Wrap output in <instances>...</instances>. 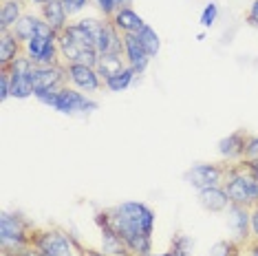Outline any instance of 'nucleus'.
Here are the masks:
<instances>
[{
  "mask_svg": "<svg viewBox=\"0 0 258 256\" xmlns=\"http://www.w3.org/2000/svg\"><path fill=\"white\" fill-rule=\"evenodd\" d=\"M225 172H227L225 161H221V164H195L183 172V181L192 190L199 192L205 188H214V185H223Z\"/></svg>",
  "mask_w": 258,
  "mask_h": 256,
  "instance_id": "nucleus-7",
  "label": "nucleus"
},
{
  "mask_svg": "<svg viewBox=\"0 0 258 256\" xmlns=\"http://www.w3.org/2000/svg\"><path fill=\"white\" fill-rule=\"evenodd\" d=\"M135 36L139 38V42L144 44V49L148 51L150 57H157V55H159V51H161V38H159V33H157L150 25H146L142 31L135 33Z\"/></svg>",
  "mask_w": 258,
  "mask_h": 256,
  "instance_id": "nucleus-24",
  "label": "nucleus"
},
{
  "mask_svg": "<svg viewBox=\"0 0 258 256\" xmlns=\"http://www.w3.org/2000/svg\"><path fill=\"white\" fill-rule=\"evenodd\" d=\"M5 71L9 73V82H11V97L14 100H29L33 97V62L27 55L18 57L16 62H11Z\"/></svg>",
  "mask_w": 258,
  "mask_h": 256,
  "instance_id": "nucleus-8",
  "label": "nucleus"
},
{
  "mask_svg": "<svg viewBox=\"0 0 258 256\" xmlns=\"http://www.w3.org/2000/svg\"><path fill=\"white\" fill-rule=\"evenodd\" d=\"M22 55H25V44L14 36V31H0V69H7Z\"/></svg>",
  "mask_w": 258,
  "mask_h": 256,
  "instance_id": "nucleus-19",
  "label": "nucleus"
},
{
  "mask_svg": "<svg viewBox=\"0 0 258 256\" xmlns=\"http://www.w3.org/2000/svg\"><path fill=\"white\" fill-rule=\"evenodd\" d=\"M64 67H67V84L69 86L86 93V95L104 89V80H102V75L97 73L95 67H89V64H64Z\"/></svg>",
  "mask_w": 258,
  "mask_h": 256,
  "instance_id": "nucleus-9",
  "label": "nucleus"
},
{
  "mask_svg": "<svg viewBox=\"0 0 258 256\" xmlns=\"http://www.w3.org/2000/svg\"><path fill=\"white\" fill-rule=\"evenodd\" d=\"M126 67L128 64H126L124 53H102L99 55V60H97V64H95V69H97V73L102 75V80H106V78H110V75L124 71Z\"/></svg>",
  "mask_w": 258,
  "mask_h": 256,
  "instance_id": "nucleus-23",
  "label": "nucleus"
},
{
  "mask_svg": "<svg viewBox=\"0 0 258 256\" xmlns=\"http://www.w3.org/2000/svg\"><path fill=\"white\" fill-rule=\"evenodd\" d=\"M124 57H126V64L137 71L139 78L148 71L152 62V57L148 55V51L144 49V44L139 42L137 36H124Z\"/></svg>",
  "mask_w": 258,
  "mask_h": 256,
  "instance_id": "nucleus-13",
  "label": "nucleus"
},
{
  "mask_svg": "<svg viewBox=\"0 0 258 256\" xmlns=\"http://www.w3.org/2000/svg\"><path fill=\"white\" fill-rule=\"evenodd\" d=\"M152 256H192V254H187V252H181V249H177V247H172V245H170L168 249H166V252H159V254H152Z\"/></svg>",
  "mask_w": 258,
  "mask_h": 256,
  "instance_id": "nucleus-34",
  "label": "nucleus"
},
{
  "mask_svg": "<svg viewBox=\"0 0 258 256\" xmlns=\"http://www.w3.org/2000/svg\"><path fill=\"white\" fill-rule=\"evenodd\" d=\"M31 247L38 256H80L84 245L75 238L71 232L46 225V228H36L31 236Z\"/></svg>",
  "mask_w": 258,
  "mask_h": 256,
  "instance_id": "nucleus-5",
  "label": "nucleus"
},
{
  "mask_svg": "<svg viewBox=\"0 0 258 256\" xmlns=\"http://www.w3.org/2000/svg\"><path fill=\"white\" fill-rule=\"evenodd\" d=\"M57 36L53 29L44 22L40 33L33 40L25 44V55L31 60L36 67H53V64H62L60 57V46H57Z\"/></svg>",
  "mask_w": 258,
  "mask_h": 256,
  "instance_id": "nucleus-6",
  "label": "nucleus"
},
{
  "mask_svg": "<svg viewBox=\"0 0 258 256\" xmlns=\"http://www.w3.org/2000/svg\"><path fill=\"white\" fill-rule=\"evenodd\" d=\"M251 238L258 241V206L251 208Z\"/></svg>",
  "mask_w": 258,
  "mask_h": 256,
  "instance_id": "nucleus-32",
  "label": "nucleus"
},
{
  "mask_svg": "<svg viewBox=\"0 0 258 256\" xmlns=\"http://www.w3.org/2000/svg\"><path fill=\"white\" fill-rule=\"evenodd\" d=\"M197 201L205 212L210 214H225L230 208V197L223 185H214V188H205L197 192Z\"/></svg>",
  "mask_w": 258,
  "mask_h": 256,
  "instance_id": "nucleus-14",
  "label": "nucleus"
},
{
  "mask_svg": "<svg viewBox=\"0 0 258 256\" xmlns=\"http://www.w3.org/2000/svg\"><path fill=\"white\" fill-rule=\"evenodd\" d=\"M38 14H40V18H42L46 25L53 29L55 33H62L64 29L73 22L71 16L67 14V9H64V5L60 3V0H53V3L42 5V7L38 9Z\"/></svg>",
  "mask_w": 258,
  "mask_h": 256,
  "instance_id": "nucleus-16",
  "label": "nucleus"
},
{
  "mask_svg": "<svg viewBox=\"0 0 258 256\" xmlns=\"http://www.w3.org/2000/svg\"><path fill=\"white\" fill-rule=\"evenodd\" d=\"M67 9V14L71 16V20H78L84 16V11L91 7V0H60Z\"/></svg>",
  "mask_w": 258,
  "mask_h": 256,
  "instance_id": "nucleus-26",
  "label": "nucleus"
},
{
  "mask_svg": "<svg viewBox=\"0 0 258 256\" xmlns=\"http://www.w3.org/2000/svg\"><path fill=\"white\" fill-rule=\"evenodd\" d=\"M170 245L172 247H177L181 249V252H187V254H192V249H195V238L192 236H187V234H174L172 236V241H170Z\"/></svg>",
  "mask_w": 258,
  "mask_h": 256,
  "instance_id": "nucleus-29",
  "label": "nucleus"
},
{
  "mask_svg": "<svg viewBox=\"0 0 258 256\" xmlns=\"http://www.w3.org/2000/svg\"><path fill=\"white\" fill-rule=\"evenodd\" d=\"M243 256H258V241L256 238H251L247 245L243 247Z\"/></svg>",
  "mask_w": 258,
  "mask_h": 256,
  "instance_id": "nucleus-33",
  "label": "nucleus"
},
{
  "mask_svg": "<svg viewBox=\"0 0 258 256\" xmlns=\"http://www.w3.org/2000/svg\"><path fill=\"white\" fill-rule=\"evenodd\" d=\"M115 5H117V9H124V7H131L133 0H115Z\"/></svg>",
  "mask_w": 258,
  "mask_h": 256,
  "instance_id": "nucleus-37",
  "label": "nucleus"
},
{
  "mask_svg": "<svg viewBox=\"0 0 258 256\" xmlns=\"http://www.w3.org/2000/svg\"><path fill=\"white\" fill-rule=\"evenodd\" d=\"M27 3L31 5V7L40 9V7H42V5H46V3H53V0H27Z\"/></svg>",
  "mask_w": 258,
  "mask_h": 256,
  "instance_id": "nucleus-36",
  "label": "nucleus"
},
{
  "mask_svg": "<svg viewBox=\"0 0 258 256\" xmlns=\"http://www.w3.org/2000/svg\"><path fill=\"white\" fill-rule=\"evenodd\" d=\"M91 5L97 9V14L99 16H104V18H113L115 16V11H117V5H115V0H91Z\"/></svg>",
  "mask_w": 258,
  "mask_h": 256,
  "instance_id": "nucleus-28",
  "label": "nucleus"
},
{
  "mask_svg": "<svg viewBox=\"0 0 258 256\" xmlns=\"http://www.w3.org/2000/svg\"><path fill=\"white\" fill-rule=\"evenodd\" d=\"M243 164H245V161H243ZM245 166H247L249 170H251V172H254L256 177H258V161H256V164H245Z\"/></svg>",
  "mask_w": 258,
  "mask_h": 256,
  "instance_id": "nucleus-38",
  "label": "nucleus"
},
{
  "mask_svg": "<svg viewBox=\"0 0 258 256\" xmlns=\"http://www.w3.org/2000/svg\"><path fill=\"white\" fill-rule=\"evenodd\" d=\"M216 20H219V5H216L214 0H210V3L203 7L201 16H199V25L208 31V29H212L216 25Z\"/></svg>",
  "mask_w": 258,
  "mask_h": 256,
  "instance_id": "nucleus-25",
  "label": "nucleus"
},
{
  "mask_svg": "<svg viewBox=\"0 0 258 256\" xmlns=\"http://www.w3.org/2000/svg\"><path fill=\"white\" fill-rule=\"evenodd\" d=\"M245 164H256L258 161V135H247V144H245Z\"/></svg>",
  "mask_w": 258,
  "mask_h": 256,
  "instance_id": "nucleus-27",
  "label": "nucleus"
},
{
  "mask_svg": "<svg viewBox=\"0 0 258 256\" xmlns=\"http://www.w3.org/2000/svg\"><path fill=\"white\" fill-rule=\"evenodd\" d=\"M80 256H108L106 252H102V249H93V247H84L80 252Z\"/></svg>",
  "mask_w": 258,
  "mask_h": 256,
  "instance_id": "nucleus-35",
  "label": "nucleus"
},
{
  "mask_svg": "<svg viewBox=\"0 0 258 256\" xmlns=\"http://www.w3.org/2000/svg\"><path fill=\"white\" fill-rule=\"evenodd\" d=\"M225 217H227L230 238L245 247L251 241V208L230 203V208L225 210Z\"/></svg>",
  "mask_w": 258,
  "mask_h": 256,
  "instance_id": "nucleus-10",
  "label": "nucleus"
},
{
  "mask_svg": "<svg viewBox=\"0 0 258 256\" xmlns=\"http://www.w3.org/2000/svg\"><path fill=\"white\" fill-rule=\"evenodd\" d=\"M99 241H102V252H106L108 256H131V252H128V245L124 243V238H121L119 234H115L110 228H106V225H99Z\"/></svg>",
  "mask_w": 258,
  "mask_h": 256,
  "instance_id": "nucleus-21",
  "label": "nucleus"
},
{
  "mask_svg": "<svg viewBox=\"0 0 258 256\" xmlns=\"http://www.w3.org/2000/svg\"><path fill=\"white\" fill-rule=\"evenodd\" d=\"M245 22H247L249 27L258 29V0H251L249 3V9H247V14H245Z\"/></svg>",
  "mask_w": 258,
  "mask_h": 256,
  "instance_id": "nucleus-31",
  "label": "nucleus"
},
{
  "mask_svg": "<svg viewBox=\"0 0 258 256\" xmlns=\"http://www.w3.org/2000/svg\"><path fill=\"white\" fill-rule=\"evenodd\" d=\"M223 188L230 197V203L245 208L258 206V177L243 161L240 164H227Z\"/></svg>",
  "mask_w": 258,
  "mask_h": 256,
  "instance_id": "nucleus-4",
  "label": "nucleus"
},
{
  "mask_svg": "<svg viewBox=\"0 0 258 256\" xmlns=\"http://www.w3.org/2000/svg\"><path fill=\"white\" fill-rule=\"evenodd\" d=\"M137 80H139L137 71L131 67H126L124 71H119V73H115V75H110V78L104 80V89L108 93H124V91L131 89Z\"/></svg>",
  "mask_w": 258,
  "mask_h": 256,
  "instance_id": "nucleus-22",
  "label": "nucleus"
},
{
  "mask_svg": "<svg viewBox=\"0 0 258 256\" xmlns=\"http://www.w3.org/2000/svg\"><path fill=\"white\" fill-rule=\"evenodd\" d=\"M247 135L249 133L245 131V128H238V131H234V133H230V135L219 139L216 150H219V157L225 161V164H240V161H243Z\"/></svg>",
  "mask_w": 258,
  "mask_h": 256,
  "instance_id": "nucleus-12",
  "label": "nucleus"
},
{
  "mask_svg": "<svg viewBox=\"0 0 258 256\" xmlns=\"http://www.w3.org/2000/svg\"><path fill=\"white\" fill-rule=\"evenodd\" d=\"M42 27H44V20L40 18V14H38V11H33V9H29L27 14L14 25L11 31H14V36L18 38L22 44H27L29 40H33V38L38 36Z\"/></svg>",
  "mask_w": 258,
  "mask_h": 256,
  "instance_id": "nucleus-18",
  "label": "nucleus"
},
{
  "mask_svg": "<svg viewBox=\"0 0 258 256\" xmlns=\"http://www.w3.org/2000/svg\"><path fill=\"white\" fill-rule=\"evenodd\" d=\"M31 80H33V97H36L38 93L60 91L62 86H67V67H64V64L36 67V64H33Z\"/></svg>",
  "mask_w": 258,
  "mask_h": 256,
  "instance_id": "nucleus-11",
  "label": "nucleus"
},
{
  "mask_svg": "<svg viewBox=\"0 0 258 256\" xmlns=\"http://www.w3.org/2000/svg\"><path fill=\"white\" fill-rule=\"evenodd\" d=\"M95 49L99 55L102 53H124V36H121L119 29L108 18L104 22L102 31H99V36L95 40Z\"/></svg>",
  "mask_w": 258,
  "mask_h": 256,
  "instance_id": "nucleus-15",
  "label": "nucleus"
},
{
  "mask_svg": "<svg viewBox=\"0 0 258 256\" xmlns=\"http://www.w3.org/2000/svg\"><path fill=\"white\" fill-rule=\"evenodd\" d=\"M11 97V82H9V73L5 69H0V100L7 102Z\"/></svg>",
  "mask_w": 258,
  "mask_h": 256,
  "instance_id": "nucleus-30",
  "label": "nucleus"
},
{
  "mask_svg": "<svg viewBox=\"0 0 258 256\" xmlns=\"http://www.w3.org/2000/svg\"><path fill=\"white\" fill-rule=\"evenodd\" d=\"M36 100L51 110H57L60 115H69V117H86V115L95 113L99 108L97 100L91 95L82 93L73 86H62L60 91H49V93H38Z\"/></svg>",
  "mask_w": 258,
  "mask_h": 256,
  "instance_id": "nucleus-2",
  "label": "nucleus"
},
{
  "mask_svg": "<svg viewBox=\"0 0 258 256\" xmlns=\"http://www.w3.org/2000/svg\"><path fill=\"white\" fill-rule=\"evenodd\" d=\"M33 232H36V225L22 212L5 210L3 217H0V245H3V256H16L22 249H27L31 245Z\"/></svg>",
  "mask_w": 258,
  "mask_h": 256,
  "instance_id": "nucleus-3",
  "label": "nucleus"
},
{
  "mask_svg": "<svg viewBox=\"0 0 258 256\" xmlns=\"http://www.w3.org/2000/svg\"><path fill=\"white\" fill-rule=\"evenodd\" d=\"M110 22H113V25L119 29L121 36H135V33H139L146 25H148V22H146L133 7L117 9V11H115V16L110 18Z\"/></svg>",
  "mask_w": 258,
  "mask_h": 256,
  "instance_id": "nucleus-17",
  "label": "nucleus"
},
{
  "mask_svg": "<svg viewBox=\"0 0 258 256\" xmlns=\"http://www.w3.org/2000/svg\"><path fill=\"white\" fill-rule=\"evenodd\" d=\"M29 11L27 0H3L0 3V31H11L14 25Z\"/></svg>",
  "mask_w": 258,
  "mask_h": 256,
  "instance_id": "nucleus-20",
  "label": "nucleus"
},
{
  "mask_svg": "<svg viewBox=\"0 0 258 256\" xmlns=\"http://www.w3.org/2000/svg\"><path fill=\"white\" fill-rule=\"evenodd\" d=\"M155 210L144 201H121L117 206L95 212V225H106L124 238L131 256H152L155 234Z\"/></svg>",
  "mask_w": 258,
  "mask_h": 256,
  "instance_id": "nucleus-1",
  "label": "nucleus"
}]
</instances>
